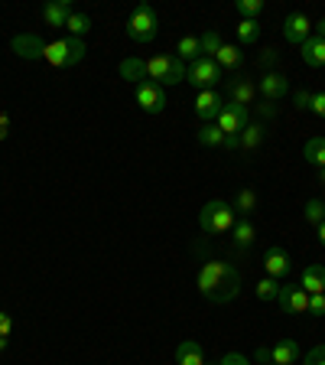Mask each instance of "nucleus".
<instances>
[{
	"mask_svg": "<svg viewBox=\"0 0 325 365\" xmlns=\"http://www.w3.org/2000/svg\"><path fill=\"white\" fill-rule=\"evenodd\" d=\"M254 294H257V300H264V304H270V300H277V294H280V284L273 281V277H264V281H257V287H254Z\"/></svg>",
	"mask_w": 325,
	"mask_h": 365,
	"instance_id": "obj_33",
	"label": "nucleus"
},
{
	"mask_svg": "<svg viewBox=\"0 0 325 365\" xmlns=\"http://www.w3.org/2000/svg\"><path fill=\"white\" fill-rule=\"evenodd\" d=\"M309 101H312V91H293V105L299 108V111H309Z\"/></svg>",
	"mask_w": 325,
	"mask_h": 365,
	"instance_id": "obj_36",
	"label": "nucleus"
},
{
	"mask_svg": "<svg viewBox=\"0 0 325 365\" xmlns=\"http://www.w3.org/2000/svg\"><path fill=\"white\" fill-rule=\"evenodd\" d=\"M312 33H316V36H322V39H325V16H322V20H319V26H316V30H312Z\"/></svg>",
	"mask_w": 325,
	"mask_h": 365,
	"instance_id": "obj_44",
	"label": "nucleus"
},
{
	"mask_svg": "<svg viewBox=\"0 0 325 365\" xmlns=\"http://www.w3.org/2000/svg\"><path fill=\"white\" fill-rule=\"evenodd\" d=\"M231 238H235V248L238 251H247L250 245L257 242V228H254V222H250V219H238L235 228H231Z\"/></svg>",
	"mask_w": 325,
	"mask_h": 365,
	"instance_id": "obj_22",
	"label": "nucleus"
},
{
	"mask_svg": "<svg viewBox=\"0 0 325 365\" xmlns=\"http://www.w3.org/2000/svg\"><path fill=\"white\" fill-rule=\"evenodd\" d=\"M238 222L235 209H231V202H225V199H212V202H205L202 209H198V225H202V232H208V235H221V232H231Z\"/></svg>",
	"mask_w": 325,
	"mask_h": 365,
	"instance_id": "obj_2",
	"label": "nucleus"
},
{
	"mask_svg": "<svg viewBox=\"0 0 325 365\" xmlns=\"http://www.w3.org/2000/svg\"><path fill=\"white\" fill-rule=\"evenodd\" d=\"M215 124H218V130L225 137H241V130L250 124V114H247V108L235 105V101H225L218 118H215Z\"/></svg>",
	"mask_w": 325,
	"mask_h": 365,
	"instance_id": "obj_7",
	"label": "nucleus"
},
{
	"mask_svg": "<svg viewBox=\"0 0 325 365\" xmlns=\"http://www.w3.org/2000/svg\"><path fill=\"white\" fill-rule=\"evenodd\" d=\"M221 76H225V72L218 68V62L208 59V56H198L196 62H189V76L186 78H189L198 91H212L215 85L221 82Z\"/></svg>",
	"mask_w": 325,
	"mask_h": 365,
	"instance_id": "obj_6",
	"label": "nucleus"
},
{
	"mask_svg": "<svg viewBox=\"0 0 325 365\" xmlns=\"http://www.w3.org/2000/svg\"><path fill=\"white\" fill-rule=\"evenodd\" d=\"M267 365H273V362H267Z\"/></svg>",
	"mask_w": 325,
	"mask_h": 365,
	"instance_id": "obj_48",
	"label": "nucleus"
},
{
	"mask_svg": "<svg viewBox=\"0 0 325 365\" xmlns=\"http://www.w3.org/2000/svg\"><path fill=\"white\" fill-rule=\"evenodd\" d=\"M127 36L134 43H153L159 36V14L153 4H137L127 20Z\"/></svg>",
	"mask_w": 325,
	"mask_h": 365,
	"instance_id": "obj_5",
	"label": "nucleus"
},
{
	"mask_svg": "<svg viewBox=\"0 0 325 365\" xmlns=\"http://www.w3.org/2000/svg\"><path fill=\"white\" fill-rule=\"evenodd\" d=\"M235 7H238V14H241V20H257V16L264 14V0H238Z\"/></svg>",
	"mask_w": 325,
	"mask_h": 365,
	"instance_id": "obj_34",
	"label": "nucleus"
},
{
	"mask_svg": "<svg viewBox=\"0 0 325 365\" xmlns=\"http://www.w3.org/2000/svg\"><path fill=\"white\" fill-rule=\"evenodd\" d=\"M137 105L144 108L146 114H163V108H166V91H163V85L156 82H140L137 85Z\"/></svg>",
	"mask_w": 325,
	"mask_h": 365,
	"instance_id": "obj_8",
	"label": "nucleus"
},
{
	"mask_svg": "<svg viewBox=\"0 0 325 365\" xmlns=\"http://www.w3.org/2000/svg\"><path fill=\"white\" fill-rule=\"evenodd\" d=\"M186 76H189V66L182 59H176V56H153V59H146V78L163 85V88L186 82Z\"/></svg>",
	"mask_w": 325,
	"mask_h": 365,
	"instance_id": "obj_4",
	"label": "nucleus"
},
{
	"mask_svg": "<svg viewBox=\"0 0 325 365\" xmlns=\"http://www.w3.org/2000/svg\"><path fill=\"white\" fill-rule=\"evenodd\" d=\"M319 182H322V186H325V167L319 170Z\"/></svg>",
	"mask_w": 325,
	"mask_h": 365,
	"instance_id": "obj_47",
	"label": "nucleus"
},
{
	"mask_svg": "<svg viewBox=\"0 0 325 365\" xmlns=\"http://www.w3.org/2000/svg\"><path fill=\"white\" fill-rule=\"evenodd\" d=\"M303 157L309 160L316 170H322L325 167V137H309L303 147Z\"/></svg>",
	"mask_w": 325,
	"mask_h": 365,
	"instance_id": "obj_27",
	"label": "nucleus"
},
{
	"mask_svg": "<svg viewBox=\"0 0 325 365\" xmlns=\"http://www.w3.org/2000/svg\"><path fill=\"white\" fill-rule=\"evenodd\" d=\"M10 333H14V319H10V313H0V336L10 339Z\"/></svg>",
	"mask_w": 325,
	"mask_h": 365,
	"instance_id": "obj_41",
	"label": "nucleus"
},
{
	"mask_svg": "<svg viewBox=\"0 0 325 365\" xmlns=\"http://www.w3.org/2000/svg\"><path fill=\"white\" fill-rule=\"evenodd\" d=\"M231 209H235L238 219H250V215L257 212V192H254V190H238Z\"/></svg>",
	"mask_w": 325,
	"mask_h": 365,
	"instance_id": "obj_25",
	"label": "nucleus"
},
{
	"mask_svg": "<svg viewBox=\"0 0 325 365\" xmlns=\"http://www.w3.org/2000/svg\"><path fill=\"white\" fill-rule=\"evenodd\" d=\"M299 287L306 294H325V267L322 264H306L299 274Z\"/></svg>",
	"mask_w": 325,
	"mask_h": 365,
	"instance_id": "obj_19",
	"label": "nucleus"
},
{
	"mask_svg": "<svg viewBox=\"0 0 325 365\" xmlns=\"http://www.w3.org/2000/svg\"><path fill=\"white\" fill-rule=\"evenodd\" d=\"M264 124H257V121H250L247 128L241 130V137H238V140H241V150H260V144H264Z\"/></svg>",
	"mask_w": 325,
	"mask_h": 365,
	"instance_id": "obj_26",
	"label": "nucleus"
},
{
	"mask_svg": "<svg viewBox=\"0 0 325 365\" xmlns=\"http://www.w3.org/2000/svg\"><path fill=\"white\" fill-rule=\"evenodd\" d=\"M198 294L212 304H231L241 290V271L231 261H205L198 267Z\"/></svg>",
	"mask_w": 325,
	"mask_h": 365,
	"instance_id": "obj_1",
	"label": "nucleus"
},
{
	"mask_svg": "<svg viewBox=\"0 0 325 365\" xmlns=\"http://www.w3.org/2000/svg\"><path fill=\"white\" fill-rule=\"evenodd\" d=\"M299 56H303V62L309 68H322L325 66V39L312 33V36L306 39L303 46H299Z\"/></svg>",
	"mask_w": 325,
	"mask_h": 365,
	"instance_id": "obj_17",
	"label": "nucleus"
},
{
	"mask_svg": "<svg viewBox=\"0 0 325 365\" xmlns=\"http://www.w3.org/2000/svg\"><path fill=\"white\" fill-rule=\"evenodd\" d=\"M7 134H10V118L0 114V140H7Z\"/></svg>",
	"mask_w": 325,
	"mask_h": 365,
	"instance_id": "obj_42",
	"label": "nucleus"
},
{
	"mask_svg": "<svg viewBox=\"0 0 325 365\" xmlns=\"http://www.w3.org/2000/svg\"><path fill=\"white\" fill-rule=\"evenodd\" d=\"M303 365H325V346H316V349L303 359Z\"/></svg>",
	"mask_w": 325,
	"mask_h": 365,
	"instance_id": "obj_38",
	"label": "nucleus"
},
{
	"mask_svg": "<svg viewBox=\"0 0 325 365\" xmlns=\"http://www.w3.org/2000/svg\"><path fill=\"white\" fill-rule=\"evenodd\" d=\"M235 33H238V43L241 46H254L260 39V20H241L235 26Z\"/></svg>",
	"mask_w": 325,
	"mask_h": 365,
	"instance_id": "obj_29",
	"label": "nucleus"
},
{
	"mask_svg": "<svg viewBox=\"0 0 325 365\" xmlns=\"http://www.w3.org/2000/svg\"><path fill=\"white\" fill-rule=\"evenodd\" d=\"M85 39H75V36H65V39H55V43H46L43 49V62L55 68H68V66H78L85 59Z\"/></svg>",
	"mask_w": 325,
	"mask_h": 365,
	"instance_id": "obj_3",
	"label": "nucleus"
},
{
	"mask_svg": "<svg viewBox=\"0 0 325 365\" xmlns=\"http://www.w3.org/2000/svg\"><path fill=\"white\" fill-rule=\"evenodd\" d=\"M277 304L283 307V313H293V317H299V313H309V294H306L299 284H280V294H277Z\"/></svg>",
	"mask_w": 325,
	"mask_h": 365,
	"instance_id": "obj_9",
	"label": "nucleus"
},
{
	"mask_svg": "<svg viewBox=\"0 0 325 365\" xmlns=\"http://www.w3.org/2000/svg\"><path fill=\"white\" fill-rule=\"evenodd\" d=\"M198 144L202 147H215V150H228V137L218 130V124H202V128L196 130Z\"/></svg>",
	"mask_w": 325,
	"mask_h": 365,
	"instance_id": "obj_24",
	"label": "nucleus"
},
{
	"mask_svg": "<svg viewBox=\"0 0 325 365\" xmlns=\"http://www.w3.org/2000/svg\"><path fill=\"white\" fill-rule=\"evenodd\" d=\"M176 365H205V352L196 339H182L176 346Z\"/></svg>",
	"mask_w": 325,
	"mask_h": 365,
	"instance_id": "obj_21",
	"label": "nucleus"
},
{
	"mask_svg": "<svg viewBox=\"0 0 325 365\" xmlns=\"http://www.w3.org/2000/svg\"><path fill=\"white\" fill-rule=\"evenodd\" d=\"M264 271H267V277H273V281H280V277L293 274V258H289V251L280 248V245L267 248V255H264Z\"/></svg>",
	"mask_w": 325,
	"mask_h": 365,
	"instance_id": "obj_10",
	"label": "nucleus"
},
{
	"mask_svg": "<svg viewBox=\"0 0 325 365\" xmlns=\"http://www.w3.org/2000/svg\"><path fill=\"white\" fill-rule=\"evenodd\" d=\"M198 56H202V43H198V36H182L179 43H176V59L196 62Z\"/></svg>",
	"mask_w": 325,
	"mask_h": 365,
	"instance_id": "obj_28",
	"label": "nucleus"
},
{
	"mask_svg": "<svg viewBox=\"0 0 325 365\" xmlns=\"http://www.w3.org/2000/svg\"><path fill=\"white\" fill-rule=\"evenodd\" d=\"M65 30L72 33L75 39H82L85 33L91 30V16H85V14H72V16H68V23H65Z\"/></svg>",
	"mask_w": 325,
	"mask_h": 365,
	"instance_id": "obj_32",
	"label": "nucleus"
},
{
	"mask_svg": "<svg viewBox=\"0 0 325 365\" xmlns=\"http://www.w3.org/2000/svg\"><path fill=\"white\" fill-rule=\"evenodd\" d=\"M309 111L316 114V118H325V91H316V95H312Z\"/></svg>",
	"mask_w": 325,
	"mask_h": 365,
	"instance_id": "obj_35",
	"label": "nucleus"
},
{
	"mask_svg": "<svg viewBox=\"0 0 325 365\" xmlns=\"http://www.w3.org/2000/svg\"><path fill=\"white\" fill-rule=\"evenodd\" d=\"M267 359H270L273 365H293L296 359H299V346H296L293 339H283V342H277V346H267Z\"/></svg>",
	"mask_w": 325,
	"mask_h": 365,
	"instance_id": "obj_20",
	"label": "nucleus"
},
{
	"mask_svg": "<svg viewBox=\"0 0 325 365\" xmlns=\"http://www.w3.org/2000/svg\"><path fill=\"white\" fill-rule=\"evenodd\" d=\"M221 105H225V98H221L218 91H198L196 95V118L202 124H215V118H218Z\"/></svg>",
	"mask_w": 325,
	"mask_h": 365,
	"instance_id": "obj_13",
	"label": "nucleus"
},
{
	"mask_svg": "<svg viewBox=\"0 0 325 365\" xmlns=\"http://www.w3.org/2000/svg\"><path fill=\"white\" fill-rule=\"evenodd\" d=\"M228 91H231V101L241 108L254 105V98H257V85L250 82V78H231V82H228Z\"/></svg>",
	"mask_w": 325,
	"mask_h": 365,
	"instance_id": "obj_18",
	"label": "nucleus"
},
{
	"mask_svg": "<svg viewBox=\"0 0 325 365\" xmlns=\"http://www.w3.org/2000/svg\"><path fill=\"white\" fill-rule=\"evenodd\" d=\"M257 111H260V114H267V118H273V114H277V108H273L270 101H264V105H257Z\"/></svg>",
	"mask_w": 325,
	"mask_h": 365,
	"instance_id": "obj_43",
	"label": "nucleus"
},
{
	"mask_svg": "<svg viewBox=\"0 0 325 365\" xmlns=\"http://www.w3.org/2000/svg\"><path fill=\"white\" fill-rule=\"evenodd\" d=\"M72 14H75V10H72V0H53V4H46L43 7V23L59 30V26H65L68 23V16Z\"/></svg>",
	"mask_w": 325,
	"mask_h": 365,
	"instance_id": "obj_16",
	"label": "nucleus"
},
{
	"mask_svg": "<svg viewBox=\"0 0 325 365\" xmlns=\"http://www.w3.org/2000/svg\"><path fill=\"white\" fill-rule=\"evenodd\" d=\"M309 313L325 317V294H309Z\"/></svg>",
	"mask_w": 325,
	"mask_h": 365,
	"instance_id": "obj_37",
	"label": "nucleus"
},
{
	"mask_svg": "<svg viewBox=\"0 0 325 365\" xmlns=\"http://www.w3.org/2000/svg\"><path fill=\"white\" fill-rule=\"evenodd\" d=\"M316 232H319V242H322V248H325V222H322V225L316 228Z\"/></svg>",
	"mask_w": 325,
	"mask_h": 365,
	"instance_id": "obj_45",
	"label": "nucleus"
},
{
	"mask_svg": "<svg viewBox=\"0 0 325 365\" xmlns=\"http://www.w3.org/2000/svg\"><path fill=\"white\" fill-rule=\"evenodd\" d=\"M260 66L270 72V66H277V49H270V46H267L264 53H260Z\"/></svg>",
	"mask_w": 325,
	"mask_h": 365,
	"instance_id": "obj_40",
	"label": "nucleus"
},
{
	"mask_svg": "<svg viewBox=\"0 0 325 365\" xmlns=\"http://www.w3.org/2000/svg\"><path fill=\"white\" fill-rule=\"evenodd\" d=\"M117 72H121V78L140 85V82H146V59H137V56H130V59H121Z\"/></svg>",
	"mask_w": 325,
	"mask_h": 365,
	"instance_id": "obj_23",
	"label": "nucleus"
},
{
	"mask_svg": "<svg viewBox=\"0 0 325 365\" xmlns=\"http://www.w3.org/2000/svg\"><path fill=\"white\" fill-rule=\"evenodd\" d=\"M309 36H312V20L306 14L296 10V14H289L287 20H283V39H287V43L303 46Z\"/></svg>",
	"mask_w": 325,
	"mask_h": 365,
	"instance_id": "obj_11",
	"label": "nucleus"
},
{
	"mask_svg": "<svg viewBox=\"0 0 325 365\" xmlns=\"http://www.w3.org/2000/svg\"><path fill=\"white\" fill-rule=\"evenodd\" d=\"M205 365H208V362H205Z\"/></svg>",
	"mask_w": 325,
	"mask_h": 365,
	"instance_id": "obj_49",
	"label": "nucleus"
},
{
	"mask_svg": "<svg viewBox=\"0 0 325 365\" xmlns=\"http://www.w3.org/2000/svg\"><path fill=\"white\" fill-rule=\"evenodd\" d=\"M7 349V336H0V352Z\"/></svg>",
	"mask_w": 325,
	"mask_h": 365,
	"instance_id": "obj_46",
	"label": "nucleus"
},
{
	"mask_svg": "<svg viewBox=\"0 0 325 365\" xmlns=\"http://www.w3.org/2000/svg\"><path fill=\"white\" fill-rule=\"evenodd\" d=\"M218 365H250V359H247V356H241V352H228V356L221 359Z\"/></svg>",
	"mask_w": 325,
	"mask_h": 365,
	"instance_id": "obj_39",
	"label": "nucleus"
},
{
	"mask_svg": "<svg viewBox=\"0 0 325 365\" xmlns=\"http://www.w3.org/2000/svg\"><path fill=\"white\" fill-rule=\"evenodd\" d=\"M10 49H14V53L20 56V59H43L46 43H43L39 36H33V33H20V36H14Z\"/></svg>",
	"mask_w": 325,
	"mask_h": 365,
	"instance_id": "obj_14",
	"label": "nucleus"
},
{
	"mask_svg": "<svg viewBox=\"0 0 325 365\" xmlns=\"http://www.w3.org/2000/svg\"><path fill=\"white\" fill-rule=\"evenodd\" d=\"M198 43H202V56L215 59V56H218V49L225 46V39H221V33H218V30H205L202 36H198Z\"/></svg>",
	"mask_w": 325,
	"mask_h": 365,
	"instance_id": "obj_30",
	"label": "nucleus"
},
{
	"mask_svg": "<svg viewBox=\"0 0 325 365\" xmlns=\"http://www.w3.org/2000/svg\"><path fill=\"white\" fill-rule=\"evenodd\" d=\"M257 95H264V101H280L289 95V82L283 72H264V78L257 82Z\"/></svg>",
	"mask_w": 325,
	"mask_h": 365,
	"instance_id": "obj_12",
	"label": "nucleus"
},
{
	"mask_svg": "<svg viewBox=\"0 0 325 365\" xmlns=\"http://www.w3.org/2000/svg\"><path fill=\"white\" fill-rule=\"evenodd\" d=\"M215 62H218L221 72H235V76H241V68H244V53H241V46L225 43V46L218 49V56H215Z\"/></svg>",
	"mask_w": 325,
	"mask_h": 365,
	"instance_id": "obj_15",
	"label": "nucleus"
},
{
	"mask_svg": "<svg viewBox=\"0 0 325 365\" xmlns=\"http://www.w3.org/2000/svg\"><path fill=\"white\" fill-rule=\"evenodd\" d=\"M303 215H306V222H309L312 228H319L325 222V202H322V199H309V202H306V209H303Z\"/></svg>",
	"mask_w": 325,
	"mask_h": 365,
	"instance_id": "obj_31",
	"label": "nucleus"
}]
</instances>
